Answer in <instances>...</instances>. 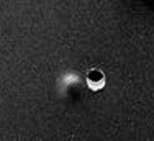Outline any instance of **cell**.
<instances>
[{
    "label": "cell",
    "mask_w": 154,
    "mask_h": 141,
    "mask_svg": "<svg viewBox=\"0 0 154 141\" xmlns=\"http://www.w3.org/2000/svg\"><path fill=\"white\" fill-rule=\"evenodd\" d=\"M87 85L92 90H100L105 85V74L100 69H90L87 74Z\"/></svg>",
    "instance_id": "obj_1"
}]
</instances>
